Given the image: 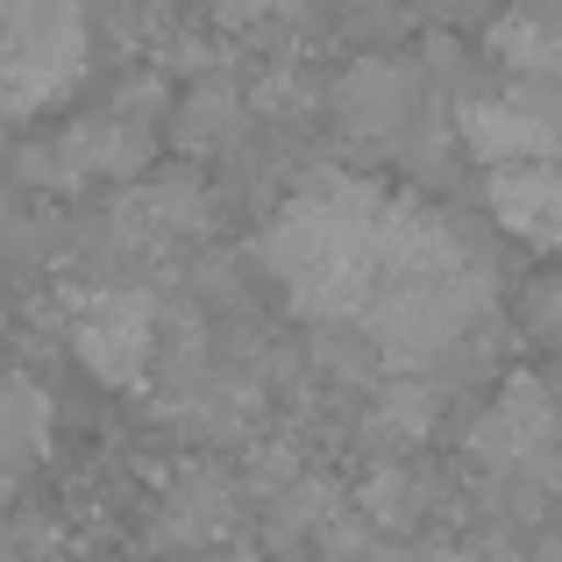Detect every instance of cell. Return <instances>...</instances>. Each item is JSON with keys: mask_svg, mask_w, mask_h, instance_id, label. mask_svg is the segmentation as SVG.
<instances>
[{"mask_svg": "<svg viewBox=\"0 0 562 562\" xmlns=\"http://www.w3.org/2000/svg\"><path fill=\"white\" fill-rule=\"evenodd\" d=\"M470 463L498 484H555L562 477V398L535 371H513L492 406L470 420Z\"/></svg>", "mask_w": 562, "mask_h": 562, "instance_id": "cell-3", "label": "cell"}, {"mask_svg": "<svg viewBox=\"0 0 562 562\" xmlns=\"http://www.w3.org/2000/svg\"><path fill=\"white\" fill-rule=\"evenodd\" d=\"M492 221L527 249H562V157H520V165H492L484 179Z\"/></svg>", "mask_w": 562, "mask_h": 562, "instance_id": "cell-7", "label": "cell"}, {"mask_svg": "<svg viewBox=\"0 0 562 562\" xmlns=\"http://www.w3.org/2000/svg\"><path fill=\"white\" fill-rule=\"evenodd\" d=\"M206 228V192L200 179H136L114 206V243H136V249H171L186 235Z\"/></svg>", "mask_w": 562, "mask_h": 562, "instance_id": "cell-8", "label": "cell"}, {"mask_svg": "<svg viewBox=\"0 0 562 562\" xmlns=\"http://www.w3.org/2000/svg\"><path fill=\"white\" fill-rule=\"evenodd\" d=\"M392 192L349 171H321L263 228V271L300 321H357L378 285V221Z\"/></svg>", "mask_w": 562, "mask_h": 562, "instance_id": "cell-1", "label": "cell"}, {"mask_svg": "<svg viewBox=\"0 0 562 562\" xmlns=\"http://www.w3.org/2000/svg\"><path fill=\"white\" fill-rule=\"evenodd\" d=\"M50 427H57V413L36 378H22V371L0 378V477H22L50 449Z\"/></svg>", "mask_w": 562, "mask_h": 562, "instance_id": "cell-11", "label": "cell"}, {"mask_svg": "<svg viewBox=\"0 0 562 562\" xmlns=\"http://www.w3.org/2000/svg\"><path fill=\"white\" fill-rule=\"evenodd\" d=\"M484 50L513 79H562V0H506L484 22Z\"/></svg>", "mask_w": 562, "mask_h": 562, "instance_id": "cell-9", "label": "cell"}, {"mask_svg": "<svg viewBox=\"0 0 562 562\" xmlns=\"http://www.w3.org/2000/svg\"><path fill=\"white\" fill-rule=\"evenodd\" d=\"M150 157H157V108H143V93H128L71 114L36 165H50V179L79 186V179H136Z\"/></svg>", "mask_w": 562, "mask_h": 562, "instance_id": "cell-5", "label": "cell"}, {"mask_svg": "<svg viewBox=\"0 0 562 562\" xmlns=\"http://www.w3.org/2000/svg\"><path fill=\"white\" fill-rule=\"evenodd\" d=\"M413 100H420V86H413V71L398 57H357L342 71V86H335V122H342V136L384 150V143L406 136Z\"/></svg>", "mask_w": 562, "mask_h": 562, "instance_id": "cell-6", "label": "cell"}, {"mask_svg": "<svg viewBox=\"0 0 562 562\" xmlns=\"http://www.w3.org/2000/svg\"><path fill=\"white\" fill-rule=\"evenodd\" d=\"M420 477H413V470H378L371 484H363L357 492V506H363V520L378 527V535H406L413 520H420Z\"/></svg>", "mask_w": 562, "mask_h": 562, "instance_id": "cell-12", "label": "cell"}, {"mask_svg": "<svg viewBox=\"0 0 562 562\" xmlns=\"http://www.w3.org/2000/svg\"><path fill=\"white\" fill-rule=\"evenodd\" d=\"M71 357L114 392H143L157 363V300L143 285H93L71 300Z\"/></svg>", "mask_w": 562, "mask_h": 562, "instance_id": "cell-4", "label": "cell"}, {"mask_svg": "<svg viewBox=\"0 0 562 562\" xmlns=\"http://www.w3.org/2000/svg\"><path fill=\"white\" fill-rule=\"evenodd\" d=\"M221 114H235V93L228 86H192V100H186V114H179V143L186 150H221Z\"/></svg>", "mask_w": 562, "mask_h": 562, "instance_id": "cell-13", "label": "cell"}, {"mask_svg": "<svg viewBox=\"0 0 562 562\" xmlns=\"http://www.w3.org/2000/svg\"><path fill=\"white\" fill-rule=\"evenodd\" d=\"M0 22H8V0H0Z\"/></svg>", "mask_w": 562, "mask_h": 562, "instance_id": "cell-14", "label": "cell"}, {"mask_svg": "<svg viewBox=\"0 0 562 562\" xmlns=\"http://www.w3.org/2000/svg\"><path fill=\"white\" fill-rule=\"evenodd\" d=\"M228 527H235L228 477H221V470H206V463H192L186 477L165 492V535L179 541V549H214Z\"/></svg>", "mask_w": 562, "mask_h": 562, "instance_id": "cell-10", "label": "cell"}, {"mask_svg": "<svg viewBox=\"0 0 562 562\" xmlns=\"http://www.w3.org/2000/svg\"><path fill=\"white\" fill-rule=\"evenodd\" d=\"M86 8L79 0H8L0 22V114H43L86 79Z\"/></svg>", "mask_w": 562, "mask_h": 562, "instance_id": "cell-2", "label": "cell"}]
</instances>
